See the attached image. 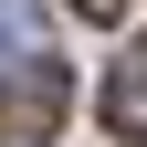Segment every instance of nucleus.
Segmentation results:
<instances>
[{"label": "nucleus", "instance_id": "obj_1", "mask_svg": "<svg viewBox=\"0 0 147 147\" xmlns=\"http://www.w3.org/2000/svg\"><path fill=\"white\" fill-rule=\"evenodd\" d=\"M63 95H74V84H63L53 53H42V63H21V74H0V137H42V126L63 116Z\"/></svg>", "mask_w": 147, "mask_h": 147}, {"label": "nucleus", "instance_id": "obj_2", "mask_svg": "<svg viewBox=\"0 0 147 147\" xmlns=\"http://www.w3.org/2000/svg\"><path fill=\"white\" fill-rule=\"evenodd\" d=\"M95 116L116 126V137H137V147H147V42H126L116 63H105V95H95Z\"/></svg>", "mask_w": 147, "mask_h": 147}, {"label": "nucleus", "instance_id": "obj_3", "mask_svg": "<svg viewBox=\"0 0 147 147\" xmlns=\"http://www.w3.org/2000/svg\"><path fill=\"white\" fill-rule=\"evenodd\" d=\"M21 63H42V11L32 0H0V74H21Z\"/></svg>", "mask_w": 147, "mask_h": 147}, {"label": "nucleus", "instance_id": "obj_4", "mask_svg": "<svg viewBox=\"0 0 147 147\" xmlns=\"http://www.w3.org/2000/svg\"><path fill=\"white\" fill-rule=\"evenodd\" d=\"M74 11H84V21H116V11H126V0H74Z\"/></svg>", "mask_w": 147, "mask_h": 147}]
</instances>
